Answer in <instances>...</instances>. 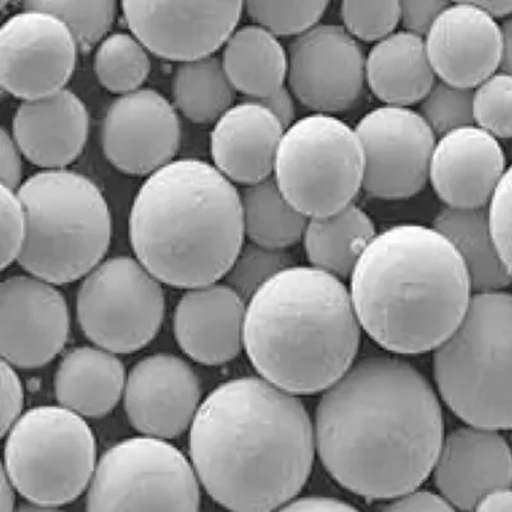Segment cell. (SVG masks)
<instances>
[{"label":"cell","instance_id":"31","mask_svg":"<svg viewBox=\"0 0 512 512\" xmlns=\"http://www.w3.org/2000/svg\"><path fill=\"white\" fill-rule=\"evenodd\" d=\"M171 90L177 112L199 125L216 123L235 105L237 93L217 56L178 64Z\"/></svg>","mask_w":512,"mask_h":512},{"label":"cell","instance_id":"33","mask_svg":"<svg viewBox=\"0 0 512 512\" xmlns=\"http://www.w3.org/2000/svg\"><path fill=\"white\" fill-rule=\"evenodd\" d=\"M24 9L49 13L61 20L71 31L81 52L89 53L111 35L118 16V4L102 2H26Z\"/></svg>","mask_w":512,"mask_h":512},{"label":"cell","instance_id":"20","mask_svg":"<svg viewBox=\"0 0 512 512\" xmlns=\"http://www.w3.org/2000/svg\"><path fill=\"white\" fill-rule=\"evenodd\" d=\"M433 474L446 501L472 512L483 498L512 486V450L497 431L460 427L445 437Z\"/></svg>","mask_w":512,"mask_h":512},{"label":"cell","instance_id":"49","mask_svg":"<svg viewBox=\"0 0 512 512\" xmlns=\"http://www.w3.org/2000/svg\"><path fill=\"white\" fill-rule=\"evenodd\" d=\"M474 3L495 21L500 18H505L506 21L507 18L512 17V2L507 0H484V2Z\"/></svg>","mask_w":512,"mask_h":512},{"label":"cell","instance_id":"42","mask_svg":"<svg viewBox=\"0 0 512 512\" xmlns=\"http://www.w3.org/2000/svg\"><path fill=\"white\" fill-rule=\"evenodd\" d=\"M25 405V391L16 368L2 360V436L11 431L13 425L21 418Z\"/></svg>","mask_w":512,"mask_h":512},{"label":"cell","instance_id":"40","mask_svg":"<svg viewBox=\"0 0 512 512\" xmlns=\"http://www.w3.org/2000/svg\"><path fill=\"white\" fill-rule=\"evenodd\" d=\"M0 222H2V269L18 262L27 235L24 205L17 192L2 187L0 192Z\"/></svg>","mask_w":512,"mask_h":512},{"label":"cell","instance_id":"32","mask_svg":"<svg viewBox=\"0 0 512 512\" xmlns=\"http://www.w3.org/2000/svg\"><path fill=\"white\" fill-rule=\"evenodd\" d=\"M94 71L104 89L122 96L143 89L152 61L134 34L113 32L95 49Z\"/></svg>","mask_w":512,"mask_h":512},{"label":"cell","instance_id":"18","mask_svg":"<svg viewBox=\"0 0 512 512\" xmlns=\"http://www.w3.org/2000/svg\"><path fill=\"white\" fill-rule=\"evenodd\" d=\"M128 420L137 432L172 440L191 428L201 404L198 376L177 356H148L128 373L125 388Z\"/></svg>","mask_w":512,"mask_h":512},{"label":"cell","instance_id":"3","mask_svg":"<svg viewBox=\"0 0 512 512\" xmlns=\"http://www.w3.org/2000/svg\"><path fill=\"white\" fill-rule=\"evenodd\" d=\"M472 282L454 245L433 227L402 223L378 233L350 277L360 327L397 355L437 350L468 312Z\"/></svg>","mask_w":512,"mask_h":512},{"label":"cell","instance_id":"51","mask_svg":"<svg viewBox=\"0 0 512 512\" xmlns=\"http://www.w3.org/2000/svg\"><path fill=\"white\" fill-rule=\"evenodd\" d=\"M15 512H64L59 510L58 507L54 506H44V505H36V504H26L17 507Z\"/></svg>","mask_w":512,"mask_h":512},{"label":"cell","instance_id":"38","mask_svg":"<svg viewBox=\"0 0 512 512\" xmlns=\"http://www.w3.org/2000/svg\"><path fill=\"white\" fill-rule=\"evenodd\" d=\"M342 26L359 41L377 44L400 24V2L341 3Z\"/></svg>","mask_w":512,"mask_h":512},{"label":"cell","instance_id":"17","mask_svg":"<svg viewBox=\"0 0 512 512\" xmlns=\"http://www.w3.org/2000/svg\"><path fill=\"white\" fill-rule=\"evenodd\" d=\"M181 140L175 105L153 89L118 96L105 112L100 131L109 163L126 175L146 178L175 162Z\"/></svg>","mask_w":512,"mask_h":512},{"label":"cell","instance_id":"34","mask_svg":"<svg viewBox=\"0 0 512 512\" xmlns=\"http://www.w3.org/2000/svg\"><path fill=\"white\" fill-rule=\"evenodd\" d=\"M294 265L295 259L290 251L264 248L248 242L242 246L223 283L249 303L265 283Z\"/></svg>","mask_w":512,"mask_h":512},{"label":"cell","instance_id":"41","mask_svg":"<svg viewBox=\"0 0 512 512\" xmlns=\"http://www.w3.org/2000/svg\"><path fill=\"white\" fill-rule=\"evenodd\" d=\"M443 0H405L400 2V24L404 31L425 39L434 22L448 6Z\"/></svg>","mask_w":512,"mask_h":512},{"label":"cell","instance_id":"43","mask_svg":"<svg viewBox=\"0 0 512 512\" xmlns=\"http://www.w3.org/2000/svg\"><path fill=\"white\" fill-rule=\"evenodd\" d=\"M21 149L6 128L0 130V181L2 187L17 191L24 184V162Z\"/></svg>","mask_w":512,"mask_h":512},{"label":"cell","instance_id":"26","mask_svg":"<svg viewBox=\"0 0 512 512\" xmlns=\"http://www.w3.org/2000/svg\"><path fill=\"white\" fill-rule=\"evenodd\" d=\"M125 367L100 347H76L58 365L54 391L62 408L82 418H103L125 395Z\"/></svg>","mask_w":512,"mask_h":512},{"label":"cell","instance_id":"12","mask_svg":"<svg viewBox=\"0 0 512 512\" xmlns=\"http://www.w3.org/2000/svg\"><path fill=\"white\" fill-rule=\"evenodd\" d=\"M355 131L364 152L365 194L406 200L425 189L437 136L418 112L383 105L360 118Z\"/></svg>","mask_w":512,"mask_h":512},{"label":"cell","instance_id":"30","mask_svg":"<svg viewBox=\"0 0 512 512\" xmlns=\"http://www.w3.org/2000/svg\"><path fill=\"white\" fill-rule=\"evenodd\" d=\"M245 237L264 248L288 250L303 240L309 219L288 203L274 177L240 189Z\"/></svg>","mask_w":512,"mask_h":512},{"label":"cell","instance_id":"50","mask_svg":"<svg viewBox=\"0 0 512 512\" xmlns=\"http://www.w3.org/2000/svg\"><path fill=\"white\" fill-rule=\"evenodd\" d=\"M16 488L13 487L11 480L8 479L7 475L2 472V512H15L16 504Z\"/></svg>","mask_w":512,"mask_h":512},{"label":"cell","instance_id":"7","mask_svg":"<svg viewBox=\"0 0 512 512\" xmlns=\"http://www.w3.org/2000/svg\"><path fill=\"white\" fill-rule=\"evenodd\" d=\"M443 401L457 418L491 431L512 429V294L479 292L433 361Z\"/></svg>","mask_w":512,"mask_h":512},{"label":"cell","instance_id":"5","mask_svg":"<svg viewBox=\"0 0 512 512\" xmlns=\"http://www.w3.org/2000/svg\"><path fill=\"white\" fill-rule=\"evenodd\" d=\"M360 332L345 283L294 265L251 297L244 349L264 381L290 395H317L354 367Z\"/></svg>","mask_w":512,"mask_h":512},{"label":"cell","instance_id":"15","mask_svg":"<svg viewBox=\"0 0 512 512\" xmlns=\"http://www.w3.org/2000/svg\"><path fill=\"white\" fill-rule=\"evenodd\" d=\"M128 29L155 56L180 63L216 56L239 29L244 2H123Z\"/></svg>","mask_w":512,"mask_h":512},{"label":"cell","instance_id":"52","mask_svg":"<svg viewBox=\"0 0 512 512\" xmlns=\"http://www.w3.org/2000/svg\"><path fill=\"white\" fill-rule=\"evenodd\" d=\"M511 154H512V144H511Z\"/></svg>","mask_w":512,"mask_h":512},{"label":"cell","instance_id":"29","mask_svg":"<svg viewBox=\"0 0 512 512\" xmlns=\"http://www.w3.org/2000/svg\"><path fill=\"white\" fill-rule=\"evenodd\" d=\"M376 236L372 219L351 204L332 216L309 219L303 237L306 258L313 268L347 280Z\"/></svg>","mask_w":512,"mask_h":512},{"label":"cell","instance_id":"48","mask_svg":"<svg viewBox=\"0 0 512 512\" xmlns=\"http://www.w3.org/2000/svg\"><path fill=\"white\" fill-rule=\"evenodd\" d=\"M502 30V59L500 71L512 76V17L507 18L501 25Z\"/></svg>","mask_w":512,"mask_h":512},{"label":"cell","instance_id":"36","mask_svg":"<svg viewBox=\"0 0 512 512\" xmlns=\"http://www.w3.org/2000/svg\"><path fill=\"white\" fill-rule=\"evenodd\" d=\"M473 99L474 90L438 81L420 103L419 114L440 139L459 128L475 125Z\"/></svg>","mask_w":512,"mask_h":512},{"label":"cell","instance_id":"24","mask_svg":"<svg viewBox=\"0 0 512 512\" xmlns=\"http://www.w3.org/2000/svg\"><path fill=\"white\" fill-rule=\"evenodd\" d=\"M285 131L268 109L242 100L214 123L210 134L213 166L233 185L244 187L268 180Z\"/></svg>","mask_w":512,"mask_h":512},{"label":"cell","instance_id":"9","mask_svg":"<svg viewBox=\"0 0 512 512\" xmlns=\"http://www.w3.org/2000/svg\"><path fill=\"white\" fill-rule=\"evenodd\" d=\"M364 152L355 128L328 114H309L287 128L273 177L288 203L308 219L354 204L363 190Z\"/></svg>","mask_w":512,"mask_h":512},{"label":"cell","instance_id":"28","mask_svg":"<svg viewBox=\"0 0 512 512\" xmlns=\"http://www.w3.org/2000/svg\"><path fill=\"white\" fill-rule=\"evenodd\" d=\"M432 227L463 258L475 294L502 291L511 285L512 277L493 241L488 208H442L434 217Z\"/></svg>","mask_w":512,"mask_h":512},{"label":"cell","instance_id":"23","mask_svg":"<svg viewBox=\"0 0 512 512\" xmlns=\"http://www.w3.org/2000/svg\"><path fill=\"white\" fill-rule=\"evenodd\" d=\"M89 112L71 90L18 105L12 136L24 157L44 171L67 169L84 152Z\"/></svg>","mask_w":512,"mask_h":512},{"label":"cell","instance_id":"2","mask_svg":"<svg viewBox=\"0 0 512 512\" xmlns=\"http://www.w3.org/2000/svg\"><path fill=\"white\" fill-rule=\"evenodd\" d=\"M315 433L303 402L263 378L221 384L190 428V461L205 491L232 512H274L312 474Z\"/></svg>","mask_w":512,"mask_h":512},{"label":"cell","instance_id":"14","mask_svg":"<svg viewBox=\"0 0 512 512\" xmlns=\"http://www.w3.org/2000/svg\"><path fill=\"white\" fill-rule=\"evenodd\" d=\"M79 50L57 17L24 9L0 27V85L22 102L56 94L70 82Z\"/></svg>","mask_w":512,"mask_h":512},{"label":"cell","instance_id":"39","mask_svg":"<svg viewBox=\"0 0 512 512\" xmlns=\"http://www.w3.org/2000/svg\"><path fill=\"white\" fill-rule=\"evenodd\" d=\"M488 214L498 255L512 277V164L497 186Z\"/></svg>","mask_w":512,"mask_h":512},{"label":"cell","instance_id":"6","mask_svg":"<svg viewBox=\"0 0 512 512\" xmlns=\"http://www.w3.org/2000/svg\"><path fill=\"white\" fill-rule=\"evenodd\" d=\"M27 218L18 264L54 286L82 280L103 263L112 241V216L103 192L70 169L41 171L17 191Z\"/></svg>","mask_w":512,"mask_h":512},{"label":"cell","instance_id":"16","mask_svg":"<svg viewBox=\"0 0 512 512\" xmlns=\"http://www.w3.org/2000/svg\"><path fill=\"white\" fill-rule=\"evenodd\" d=\"M70 337L66 297L52 283L30 274L0 286V351L16 369L44 367L61 354Z\"/></svg>","mask_w":512,"mask_h":512},{"label":"cell","instance_id":"8","mask_svg":"<svg viewBox=\"0 0 512 512\" xmlns=\"http://www.w3.org/2000/svg\"><path fill=\"white\" fill-rule=\"evenodd\" d=\"M4 437L2 472L31 504H70L90 487L98 457L94 433L82 416L62 406H39Z\"/></svg>","mask_w":512,"mask_h":512},{"label":"cell","instance_id":"47","mask_svg":"<svg viewBox=\"0 0 512 512\" xmlns=\"http://www.w3.org/2000/svg\"><path fill=\"white\" fill-rule=\"evenodd\" d=\"M475 512H512V489H500L483 498Z\"/></svg>","mask_w":512,"mask_h":512},{"label":"cell","instance_id":"10","mask_svg":"<svg viewBox=\"0 0 512 512\" xmlns=\"http://www.w3.org/2000/svg\"><path fill=\"white\" fill-rule=\"evenodd\" d=\"M191 461L171 443L130 438L109 448L91 480L88 512H199Z\"/></svg>","mask_w":512,"mask_h":512},{"label":"cell","instance_id":"46","mask_svg":"<svg viewBox=\"0 0 512 512\" xmlns=\"http://www.w3.org/2000/svg\"><path fill=\"white\" fill-rule=\"evenodd\" d=\"M277 512H360L344 501L328 497H305L292 501Z\"/></svg>","mask_w":512,"mask_h":512},{"label":"cell","instance_id":"45","mask_svg":"<svg viewBox=\"0 0 512 512\" xmlns=\"http://www.w3.org/2000/svg\"><path fill=\"white\" fill-rule=\"evenodd\" d=\"M295 100L290 89L285 86V88L276 91V93L265 96L262 99L251 100V102L258 103L265 109H268L287 130L288 127L296 122Z\"/></svg>","mask_w":512,"mask_h":512},{"label":"cell","instance_id":"37","mask_svg":"<svg viewBox=\"0 0 512 512\" xmlns=\"http://www.w3.org/2000/svg\"><path fill=\"white\" fill-rule=\"evenodd\" d=\"M475 126L496 139H512V76L497 72L474 89Z\"/></svg>","mask_w":512,"mask_h":512},{"label":"cell","instance_id":"19","mask_svg":"<svg viewBox=\"0 0 512 512\" xmlns=\"http://www.w3.org/2000/svg\"><path fill=\"white\" fill-rule=\"evenodd\" d=\"M434 75L474 90L500 70L502 30L474 2L450 3L425 36Z\"/></svg>","mask_w":512,"mask_h":512},{"label":"cell","instance_id":"35","mask_svg":"<svg viewBox=\"0 0 512 512\" xmlns=\"http://www.w3.org/2000/svg\"><path fill=\"white\" fill-rule=\"evenodd\" d=\"M329 2H246L245 12L255 25L274 36H297L305 34L320 24L326 15Z\"/></svg>","mask_w":512,"mask_h":512},{"label":"cell","instance_id":"22","mask_svg":"<svg viewBox=\"0 0 512 512\" xmlns=\"http://www.w3.org/2000/svg\"><path fill=\"white\" fill-rule=\"evenodd\" d=\"M246 309L248 303L226 283L187 290L173 319L178 345L196 363H230L244 349Z\"/></svg>","mask_w":512,"mask_h":512},{"label":"cell","instance_id":"25","mask_svg":"<svg viewBox=\"0 0 512 512\" xmlns=\"http://www.w3.org/2000/svg\"><path fill=\"white\" fill-rule=\"evenodd\" d=\"M365 80L388 107L410 108L423 102L436 84L425 40L410 32H393L367 54Z\"/></svg>","mask_w":512,"mask_h":512},{"label":"cell","instance_id":"44","mask_svg":"<svg viewBox=\"0 0 512 512\" xmlns=\"http://www.w3.org/2000/svg\"><path fill=\"white\" fill-rule=\"evenodd\" d=\"M382 512H457L445 498L428 491H414L396 498Z\"/></svg>","mask_w":512,"mask_h":512},{"label":"cell","instance_id":"13","mask_svg":"<svg viewBox=\"0 0 512 512\" xmlns=\"http://www.w3.org/2000/svg\"><path fill=\"white\" fill-rule=\"evenodd\" d=\"M287 54V88L303 107L336 116L359 102L367 56L344 26L319 24L292 40Z\"/></svg>","mask_w":512,"mask_h":512},{"label":"cell","instance_id":"27","mask_svg":"<svg viewBox=\"0 0 512 512\" xmlns=\"http://www.w3.org/2000/svg\"><path fill=\"white\" fill-rule=\"evenodd\" d=\"M221 62L233 89L262 99L285 88L288 54L281 41L255 24L239 27L222 48Z\"/></svg>","mask_w":512,"mask_h":512},{"label":"cell","instance_id":"1","mask_svg":"<svg viewBox=\"0 0 512 512\" xmlns=\"http://www.w3.org/2000/svg\"><path fill=\"white\" fill-rule=\"evenodd\" d=\"M315 447L340 486L369 500L416 491L445 441L440 399L408 361L368 355L323 392Z\"/></svg>","mask_w":512,"mask_h":512},{"label":"cell","instance_id":"11","mask_svg":"<svg viewBox=\"0 0 512 512\" xmlns=\"http://www.w3.org/2000/svg\"><path fill=\"white\" fill-rule=\"evenodd\" d=\"M166 315L163 283L136 258L104 260L82 281L77 318L85 336L112 354H132L157 337Z\"/></svg>","mask_w":512,"mask_h":512},{"label":"cell","instance_id":"21","mask_svg":"<svg viewBox=\"0 0 512 512\" xmlns=\"http://www.w3.org/2000/svg\"><path fill=\"white\" fill-rule=\"evenodd\" d=\"M506 171L501 144L474 125L437 140L429 182L447 208H488Z\"/></svg>","mask_w":512,"mask_h":512},{"label":"cell","instance_id":"4","mask_svg":"<svg viewBox=\"0 0 512 512\" xmlns=\"http://www.w3.org/2000/svg\"><path fill=\"white\" fill-rule=\"evenodd\" d=\"M128 236L136 259L163 285L218 283L245 244L240 189L213 164L175 160L137 191Z\"/></svg>","mask_w":512,"mask_h":512}]
</instances>
